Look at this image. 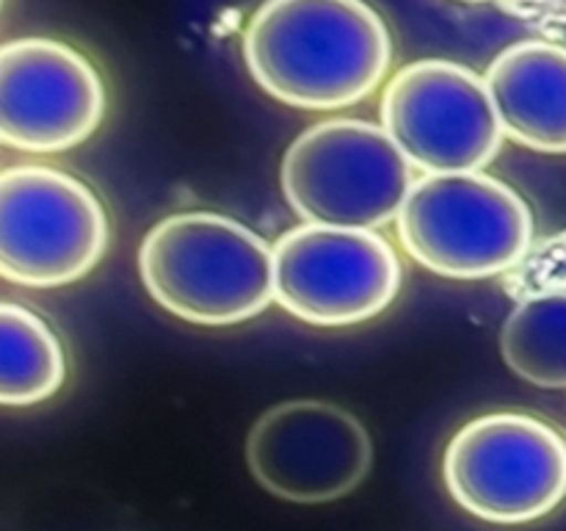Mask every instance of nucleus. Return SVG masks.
Here are the masks:
<instances>
[{
  "label": "nucleus",
  "instance_id": "obj_8",
  "mask_svg": "<svg viewBox=\"0 0 566 531\" xmlns=\"http://www.w3.org/2000/svg\"><path fill=\"white\" fill-rule=\"evenodd\" d=\"M403 271L376 230L298 225L274 243L276 302L313 326H352L392 304Z\"/></svg>",
  "mask_w": 566,
  "mask_h": 531
},
{
  "label": "nucleus",
  "instance_id": "obj_1",
  "mask_svg": "<svg viewBox=\"0 0 566 531\" xmlns=\"http://www.w3.org/2000/svg\"><path fill=\"white\" fill-rule=\"evenodd\" d=\"M243 59L280 103L337 111L385 81L392 39L365 0H263L243 31Z\"/></svg>",
  "mask_w": 566,
  "mask_h": 531
},
{
  "label": "nucleus",
  "instance_id": "obj_2",
  "mask_svg": "<svg viewBox=\"0 0 566 531\" xmlns=\"http://www.w3.org/2000/svg\"><path fill=\"white\" fill-rule=\"evenodd\" d=\"M138 274L160 308L199 326L241 324L276 302L274 247L208 210L160 219L138 249Z\"/></svg>",
  "mask_w": 566,
  "mask_h": 531
},
{
  "label": "nucleus",
  "instance_id": "obj_10",
  "mask_svg": "<svg viewBox=\"0 0 566 531\" xmlns=\"http://www.w3.org/2000/svg\"><path fill=\"white\" fill-rule=\"evenodd\" d=\"M105 114L92 61L55 39L28 37L0 50V142L20 153H64L86 142Z\"/></svg>",
  "mask_w": 566,
  "mask_h": 531
},
{
  "label": "nucleus",
  "instance_id": "obj_3",
  "mask_svg": "<svg viewBox=\"0 0 566 531\" xmlns=\"http://www.w3.org/2000/svg\"><path fill=\"white\" fill-rule=\"evenodd\" d=\"M398 238L434 274L486 280L528 254L534 214L509 183L486 171H437L412 183Z\"/></svg>",
  "mask_w": 566,
  "mask_h": 531
},
{
  "label": "nucleus",
  "instance_id": "obj_6",
  "mask_svg": "<svg viewBox=\"0 0 566 531\" xmlns=\"http://www.w3.org/2000/svg\"><path fill=\"white\" fill-rule=\"evenodd\" d=\"M108 247L97 194L53 166L0 175V277L22 288H61L86 277Z\"/></svg>",
  "mask_w": 566,
  "mask_h": 531
},
{
  "label": "nucleus",
  "instance_id": "obj_12",
  "mask_svg": "<svg viewBox=\"0 0 566 531\" xmlns=\"http://www.w3.org/2000/svg\"><path fill=\"white\" fill-rule=\"evenodd\" d=\"M66 376L64 346L25 304H0V402L28 407L44 402Z\"/></svg>",
  "mask_w": 566,
  "mask_h": 531
},
{
  "label": "nucleus",
  "instance_id": "obj_7",
  "mask_svg": "<svg viewBox=\"0 0 566 531\" xmlns=\"http://www.w3.org/2000/svg\"><path fill=\"white\" fill-rule=\"evenodd\" d=\"M379 111L385 131L423 175L484 171L506 138L486 77L457 61L401 66Z\"/></svg>",
  "mask_w": 566,
  "mask_h": 531
},
{
  "label": "nucleus",
  "instance_id": "obj_13",
  "mask_svg": "<svg viewBox=\"0 0 566 531\" xmlns=\"http://www.w3.org/2000/svg\"><path fill=\"white\" fill-rule=\"evenodd\" d=\"M501 352L520 379L566 387V291L523 299L503 321Z\"/></svg>",
  "mask_w": 566,
  "mask_h": 531
},
{
  "label": "nucleus",
  "instance_id": "obj_5",
  "mask_svg": "<svg viewBox=\"0 0 566 531\" xmlns=\"http://www.w3.org/2000/svg\"><path fill=\"white\" fill-rule=\"evenodd\" d=\"M442 476L475 518L531 523L566 498V437L528 413L481 415L451 437Z\"/></svg>",
  "mask_w": 566,
  "mask_h": 531
},
{
  "label": "nucleus",
  "instance_id": "obj_9",
  "mask_svg": "<svg viewBox=\"0 0 566 531\" xmlns=\"http://www.w3.org/2000/svg\"><path fill=\"white\" fill-rule=\"evenodd\" d=\"M247 462L271 496L326 503L363 485L374 446L348 409L321 398H293L260 415L249 431Z\"/></svg>",
  "mask_w": 566,
  "mask_h": 531
},
{
  "label": "nucleus",
  "instance_id": "obj_14",
  "mask_svg": "<svg viewBox=\"0 0 566 531\" xmlns=\"http://www.w3.org/2000/svg\"><path fill=\"white\" fill-rule=\"evenodd\" d=\"M468 3H479V0H468Z\"/></svg>",
  "mask_w": 566,
  "mask_h": 531
},
{
  "label": "nucleus",
  "instance_id": "obj_4",
  "mask_svg": "<svg viewBox=\"0 0 566 531\" xmlns=\"http://www.w3.org/2000/svg\"><path fill=\"white\" fill-rule=\"evenodd\" d=\"M412 169L385 125L326 119L298 133L282 158V194L310 225L376 230L398 219Z\"/></svg>",
  "mask_w": 566,
  "mask_h": 531
},
{
  "label": "nucleus",
  "instance_id": "obj_11",
  "mask_svg": "<svg viewBox=\"0 0 566 531\" xmlns=\"http://www.w3.org/2000/svg\"><path fill=\"white\" fill-rule=\"evenodd\" d=\"M503 133L536 153H566V48L545 39L509 44L486 70Z\"/></svg>",
  "mask_w": 566,
  "mask_h": 531
}]
</instances>
